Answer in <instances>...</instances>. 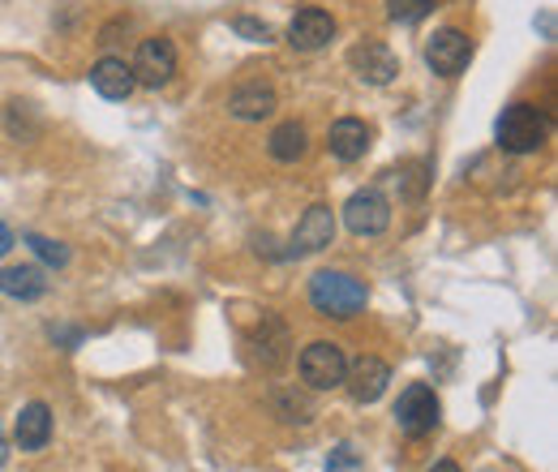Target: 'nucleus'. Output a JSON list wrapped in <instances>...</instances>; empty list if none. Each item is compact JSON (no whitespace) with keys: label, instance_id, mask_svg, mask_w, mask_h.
<instances>
[{"label":"nucleus","instance_id":"1","mask_svg":"<svg viewBox=\"0 0 558 472\" xmlns=\"http://www.w3.org/2000/svg\"><path fill=\"white\" fill-rule=\"evenodd\" d=\"M369 301V288L349 275V270H318L310 279V305L323 314V318H336V323H349L365 310Z\"/></svg>","mask_w":558,"mask_h":472},{"label":"nucleus","instance_id":"2","mask_svg":"<svg viewBox=\"0 0 558 472\" xmlns=\"http://www.w3.org/2000/svg\"><path fill=\"white\" fill-rule=\"evenodd\" d=\"M546 134H550V121H546V112L533 108V104H511V108H502V117H498V125H494V137H498V146H502L507 155H533V150H542Z\"/></svg>","mask_w":558,"mask_h":472},{"label":"nucleus","instance_id":"3","mask_svg":"<svg viewBox=\"0 0 558 472\" xmlns=\"http://www.w3.org/2000/svg\"><path fill=\"white\" fill-rule=\"evenodd\" d=\"M344 374H349V356H344L340 343L314 339V343L301 352V378H305V387L331 391V387H344Z\"/></svg>","mask_w":558,"mask_h":472},{"label":"nucleus","instance_id":"4","mask_svg":"<svg viewBox=\"0 0 558 472\" xmlns=\"http://www.w3.org/2000/svg\"><path fill=\"white\" fill-rule=\"evenodd\" d=\"M438 416H442V404H438L434 387H425V383L404 387V396L396 400V425H400L404 438H425V434H434V429H438Z\"/></svg>","mask_w":558,"mask_h":472},{"label":"nucleus","instance_id":"5","mask_svg":"<svg viewBox=\"0 0 558 472\" xmlns=\"http://www.w3.org/2000/svg\"><path fill=\"white\" fill-rule=\"evenodd\" d=\"M336 241V210L327 203H314L292 228V241H288V254L283 258H305V254H323L327 245Z\"/></svg>","mask_w":558,"mask_h":472},{"label":"nucleus","instance_id":"6","mask_svg":"<svg viewBox=\"0 0 558 472\" xmlns=\"http://www.w3.org/2000/svg\"><path fill=\"white\" fill-rule=\"evenodd\" d=\"M469 61H473V39H469L464 31L442 26V31L429 35V44H425V65L434 69L438 77H460V73L469 69Z\"/></svg>","mask_w":558,"mask_h":472},{"label":"nucleus","instance_id":"7","mask_svg":"<svg viewBox=\"0 0 558 472\" xmlns=\"http://www.w3.org/2000/svg\"><path fill=\"white\" fill-rule=\"evenodd\" d=\"M130 69H134V82L150 86V90L168 86V82H172V73H177V48H172V39H163V35L142 39L138 57H134V65Z\"/></svg>","mask_w":558,"mask_h":472},{"label":"nucleus","instance_id":"8","mask_svg":"<svg viewBox=\"0 0 558 472\" xmlns=\"http://www.w3.org/2000/svg\"><path fill=\"white\" fill-rule=\"evenodd\" d=\"M344 223L356 237H383L391 228V203L383 198V190H356L344 203Z\"/></svg>","mask_w":558,"mask_h":472},{"label":"nucleus","instance_id":"9","mask_svg":"<svg viewBox=\"0 0 558 472\" xmlns=\"http://www.w3.org/2000/svg\"><path fill=\"white\" fill-rule=\"evenodd\" d=\"M331 35H336V17H331L327 9H318V4L301 9V13L288 22V44H292L296 52H318V48L331 44Z\"/></svg>","mask_w":558,"mask_h":472},{"label":"nucleus","instance_id":"10","mask_svg":"<svg viewBox=\"0 0 558 472\" xmlns=\"http://www.w3.org/2000/svg\"><path fill=\"white\" fill-rule=\"evenodd\" d=\"M349 65H352V73H356L361 82H369V86H387V82L400 73L396 52H391L387 44H374V39H365V44H356V48H352Z\"/></svg>","mask_w":558,"mask_h":472},{"label":"nucleus","instance_id":"11","mask_svg":"<svg viewBox=\"0 0 558 472\" xmlns=\"http://www.w3.org/2000/svg\"><path fill=\"white\" fill-rule=\"evenodd\" d=\"M344 383H349L356 404H374V400H383V391L391 383V365L378 361V356H356V365H349Z\"/></svg>","mask_w":558,"mask_h":472},{"label":"nucleus","instance_id":"12","mask_svg":"<svg viewBox=\"0 0 558 472\" xmlns=\"http://www.w3.org/2000/svg\"><path fill=\"white\" fill-rule=\"evenodd\" d=\"M327 146H331V155H336L340 164H356V159H365V150H369V125L356 121V117H340V121L327 130Z\"/></svg>","mask_w":558,"mask_h":472},{"label":"nucleus","instance_id":"13","mask_svg":"<svg viewBox=\"0 0 558 472\" xmlns=\"http://www.w3.org/2000/svg\"><path fill=\"white\" fill-rule=\"evenodd\" d=\"M228 112L236 121H267L276 112V90L263 86V82H245V86H236L228 95Z\"/></svg>","mask_w":558,"mask_h":472},{"label":"nucleus","instance_id":"14","mask_svg":"<svg viewBox=\"0 0 558 472\" xmlns=\"http://www.w3.org/2000/svg\"><path fill=\"white\" fill-rule=\"evenodd\" d=\"M90 86L104 95V99H130L134 95V69L125 65L121 57H104V61H95V69H90Z\"/></svg>","mask_w":558,"mask_h":472},{"label":"nucleus","instance_id":"15","mask_svg":"<svg viewBox=\"0 0 558 472\" xmlns=\"http://www.w3.org/2000/svg\"><path fill=\"white\" fill-rule=\"evenodd\" d=\"M13 438L22 451H44L48 438H52V408L48 404H26L17 412V425H13Z\"/></svg>","mask_w":558,"mask_h":472},{"label":"nucleus","instance_id":"16","mask_svg":"<svg viewBox=\"0 0 558 472\" xmlns=\"http://www.w3.org/2000/svg\"><path fill=\"white\" fill-rule=\"evenodd\" d=\"M0 292L13 301H39L48 292V275L39 267H0Z\"/></svg>","mask_w":558,"mask_h":472},{"label":"nucleus","instance_id":"17","mask_svg":"<svg viewBox=\"0 0 558 472\" xmlns=\"http://www.w3.org/2000/svg\"><path fill=\"white\" fill-rule=\"evenodd\" d=\"M267 150H271L276 164H296V159L310 150L305 125H301V121H283V125H276V134H271V142H267Z\"/></svg>","mask_w":558,"mask_h":472},{"label":"nucleus","instance_id":"18","mask_svg":"<svg viewBox=\"0 0 558 472\" xmlns=\"http://www.w3.org/2000/svg\"><path fill=\"white\" fill-rule=\"evenodd\" d=\"M258 356L267 370H279L288 361V327L279 323L276 314H263V327H258Z\"/></svg>","mask_w":558,"mask_h":472},{"label":"nucleus","instance_id":"19","mask_svg":"<svg viewBox=\"0 0 558 472\" xmlns=\"http://www.w3.org/2000/svg\"><path fill=\"white\" fill-rule=\"evenodd\" d=\"M26 245H31L48 267H65V263H70V250H65L61 241H48V237H39V232H26Z\"/></svg>","mask_w":558,"mask_h":472},{"label":"nucleus","instance_id":"20","mask_svg":"<svg viewBox=\"0 0 558 472\" xmlns=\"http://www.w3.org/2000/svg\"><path fill=\"white\" fill-rule=\"evenodd\" d=\"M276 412H279V421L305 425V421H310V400L296 396V391H276Z\"/></svg>","mask_w":558,"mask_h":472},{"label":"nucleus","instance_id":"21","mask_svg":"<svg viewBox=\"0 0 558 472\" xmlns=\"http://www.w3.org/2000/svg\"><path fill=\"white\" fill-rule=\"evenodd\" d=\"M429 9H434V0H387V13H391V22H404V26L421 22Z\"/></svg>","mask_w":558,"mask_h":472},{"label":"nucleus","instance_id":"22","mask_svg":"<svg viewBox=\"0 0 558 472\" xmlns=\"http://www.w3.org/2000/svg\"><path fill=\"white\" fill-rule=\"evenodd\" d=\"M232 31H236V35H245L250 44H267V39H271V26H267V22H258V17H245V13H241V17H232Z\"/></svg>","mask_w":558,"mask_h":472},{"label":"nucleus","instance_id":"23","mask_svg":"<svg viewBox=\"0 0 558 472\" xmlns=\"http://www.w3.org/2000/svg\"><path fill=\"white\" fill-rule=\"evenodd\" d=\"M349 469H356V451L344 443V447H336V460L327 464V472H349Z\"/></svg>","mask_w":558,"mask_h":472},{"label":"nucleus","instance_id":"24","mask_svg":"<svg viewBox=\"0 0 558 472\" xmlns=\"http://www.w3.org/2000/svg\"><path fill=\"white\" fill-rule=\"evenodd\" d=\"M9 250H13V232H9V228H4V223H0V258H4V254H9Z\"/></svg>","mask_w":558,"mask_h":472},{"label":"nucleus","instance_id":"25","mask_svg":"<svg viewBox=\"0 0 558 472\" xmlns=\"http://www.w3.org/2000/svg\"><path fill=\"white\" fill-rule=\"evenodd\" d=\"M429 472H460V464H456V460H438Z\"/></svg>","mask_w":558,"mask_h":472},{"label":"nucleus","instance_id":"26","mask_svg":"<svg viewBox=\"0 0 558 472\" xmlns=\"http://www.w3.org/2000/svg\"><path fill=\"white\" fill-rule=\"evenodd\" d=\"M4 460H9V451H4V438H0V469H4Z\"/></svg>","mask_w":558,"mask_h":472}]
</instances>
